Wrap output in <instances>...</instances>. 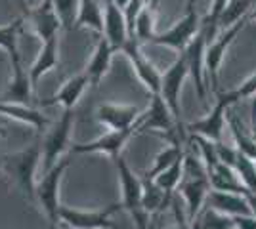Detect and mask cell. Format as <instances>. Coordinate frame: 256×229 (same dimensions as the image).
Here are the masks:
<instances>
[{
	"mask_svg": "<svg viewBox=\"0 0 256 229\" xmlns=\"http://www.w3.org/2000/svg\"><path fill=\"white\" fill-rule=\"evenodd\" d=\"M42 161V145L32 143L23 151L2 155V168L4 174L14 180V184L23 191L29 201H34V187H36V168Z\"/></svg>",
	"mask_w": 256,
	"mask_h": 229,
	"instance_id": "obj_1",
	"label": "cell"
},
{
	"mask_svg": "<svg viewBox=\"0 0 256 229\" xmlns=\"http://www.w3.org/2000/svg\"><path fill=\"white\" fill-rule=\"evenodd\" d=\"M117 168L118 184H120V207L130 214V218L134 220L136 229H150V212L144 208V186H142V178L134 174V170L126 164L122 157H118L113 161Z\"/></svg>",
	"mask_w": 256,
	"mask_h": 229,
	"instance_id": "obj_2",
	"label": "cell"
},
{
	"mask_svg": "<svg viewBox=\"0 0 256 229\" xmlns=\"http://www.w3.org/2000/svg\"><path fill=\"white\" fill-rule=\"evenodd\" d=\"M69 166H71V159L64 155L48 172H44L42 180L36 182V187H34V201L46 214L50 228H60V208H62L60 189H62V180Z\"/></svg>",
	"mask_w": 256,
	"mask_h": 229,
	"instance_id": "obj_3",
	"label": "cell"
},
{
	"mask_svg": "<svg viewBox=\"0 0 256 229\" xmlns=\"http://www.w3.org/2000/svg\"><path fill=\"white\" fill-rule=\"evenodd\" d=\"M250 21L248 17H243L237 23L226 27L218 34L214 36L210 42H206V50H204V71H206V82L208 88L212 86L214 92H220V67L226 57L228 48L234 44V40L241 34L245 29V25Z\"/></svg>",
	"mask_w": 256,
	"mask_h": 229,
	"instance_id": "obj_4",
	"label": "cell"
},
{
	"mask_svg": "<svg viewBox=\"0 0 256 229\" xmlns=\"http://www.w3.org/2000/svg\"><path fill=\"white\" fill-rule=\"evenodd\" d=\"M190 76V67H188V57L184 52L178 54V57L174 59L164 73H162V80H160V98L164 99V103L168 105L172 117L176 120V126L180 134L184 136L186 132V124L182 122V105H180V94L182 86L186 82V78Z\"/></svg>",
	"mask_w": 256,
	"mask_h": 229,
	"instance_id": "obj_5",
	"label": "cell"
},
{
	"mask_svg": "<svg viewBox=\"0 0 256 229\" xmlns=\"http://www.w3.org/2000/svg\"><path fill=\"white\" fill-rule=\"evenodd\" d=\"M216 96H218V99H216V105L212 107V111L203 119L186 124V132L195 134V136H203V138H208V140L218 143L222 142L224 128L228 124V109L234 103H237V98H235L234 90L216 92Z\"/></svg>",
	"mask_w": 256,
	"mask_h": 229,
	"instance_id": "obj_6",
	"label": "cell"
},
{
	"mask_svg": "<svg viewBox=\"0 0 256 229\" xmlns=\"http://www.w3.org/2000/svg\"><path fill=\"white\" fill-rule=\"evenodd\" d=\"M75 126V111L64 109L62 119L52 126L42 142V174L48 172L71 149V132Z\"/></svg>",
	"mask_w": 256,
	"mask_h": 229,
	"instance_id": "obj_7",
	"label": "cell"
},
{
	"mask_svg": "<svg viewBox=\"0 0 256 229\" xmlns=\"http://www.w3.org/2000/svg\"><path fill=\"white\" fill-rule=\"evenodd\" d=\"M120 203H113L102 210H76L71 207L60 208V224L67 226L69 229H122L115 222H111V216L120 210Z\"/></svg>",
	"mask_w": 256,
	"mask_h": 229,
	"instance_id": "obj_8",
	"label": "cell"
},
{
	"mask_svg": "<svg viewBox=\"0 0 256 229\" xmlns=\"http://www.w3.org/2000/svg\"><path fill=\"white\" fill-rule=\"evenodd\" d=\"M140 134L142 132H159L162 136H166L170 142H180L182 134L176 126V120L172 117L168 105L164 103V99L160 98V94L151 96L150 107L142 111L140 115Z\"/></svg>",
	"mask_w": 256,
	"mask_h": 229,
	"instance_id": "obj_9",
	"label": "cell"
},
{
	"mask_svg": "<svg viewBox=\"0 0 256 229\" xmlns=\"http://www.w3.org/2000/svg\"><path fill=\"white\" fill-rule=\"evenodd\" d=\"M140 120L126 130H109L107 134L100 136L98 140L88 143H71L69 151L75 155H88V153H98V155H107L111 161L120 157V151L136 134H140Z\"/></svg>",
	"mask_w": 256,
	"mask_h": 229,
	"instance_id": "obj_10",
	"label": "cell"
},
{
	"mask_svg": "<svg viewBox=\"0 0 256 229\" xmlns=\"http://www.w3.org/2000/svg\"><path fill=\"white\" fill-rule=\"evenodd\" d=\"M120 52L126 55L132 71L140 82L144 84V88L150 92L151 96L160 94V80H162V73L157 67L150 61V57L142 52V44L138 42L136 36H130L124 46L120 48Z\"/></svg>",
	"mask_w": 256,
	"mask_h": 229,
	"instance_id": "obj_11",
	"label": "cell"
},
{
	"mask_svg": "<svg viewBox=\"0 0 256 229\" xmlns=\"http://www.w3.org/2000/svg\"><path fill=\"white\" fill-rule=\"evenodd\" d=\"M201 29V17L197 15L195 8H188L186 15L180 21H176L170 29L157 33L151 38L150 44H157V46H166L176 52H184L188 48V44L195 38V34Z\"/></svg>",
	"mask_w": 256,
	"mask_h": 229,
	"instance_id": "obj_12",
	"label": "cell"
},
{
	"mask_svg": "<svg viewBox=\"0 0 256 229\" xmlns=\"http://www.w3.org/2000/svg\"><path fill=\"white\" fill-rule=\"evenodd\" d=\"M206 31L201 25L199 33L195 34L192 42L188 44V48L184 50V54L188 57V67H190V76L193 78L195 84V92L199 99L206 103V96H208V82H206V71H204V50H206Z\"/></svg>",
	"mask_w": 256,
	"mask_h": 229,
	"instance_id": "obj_13",
	"label": "cell"
},
{
	"mask_svg": "<svg viewBox=\"0 0 256 229\" xmlns=\"http://www.w3.org/2000/svg\"><path fill=\"white\" fill-rule=\"evenodd\" d=\"M23 15L31 21L32 31L40 38V42H46L54 36H58L60 29H64L62 19L58 15V11L54 8L52 0H40L38 6L34 8H27L23 11Z\"/></svg>",
	"mask_w": 256,
	"mask_h": 229,
	"instance_id": "obj_14",
	"label": "cell"
},
{
	"mask_svg": "<svg viewBox=\"0 0 256 229\" xmlns=\"http://www.w3.org/2000/svg\"><path fill=\"white\" fill-rule=\"evenodd\" d=\"M178 191L182 193L188 208V222L199 216V212L203 210L206 203V195L210 191V182L208 176H184L178 186Z\"/></svg>",
	"mask_w": 256,
	"mask_h": 229,
	"instance_id": "obj_15",
	"label": "cell"
},
{
	"mask_svg": "<svg viewBox=\"0 0 256 229\" xmlns=\"http://www.w3.org/2000/svg\"><path fill=\"white\" fill-rule=\"evenodd\" d=\"M142 111L134 105L118 103H102L96 109V120L109 130H126L138 122Z\"/></svg>",
	"mask_w": 256,
	"mask_h": 229,
	"instance_id": "obj_16",
	"label": "cell"
},
{
	"mask_svg": "<svg viewBox=\"0 0 256 229\" xmlns=\"http://www.w3.org/2000/svg\"><path fill=\"white\" fill-rule=\"evenodd\" d=\"M104 36L117 52H120V48L130 38L124 11L111 0H104Z\"/></svg>",
	"mask_w": 256,
	"mask_h": 229,
	"instance_id": "obj_17",
	"label": "cell"
},
{
	"mask_svg": "<svg viewBox=\"0 0 256 229\" xmlns=\"http://www.w3.org/2000/svg\"><path fill=\"white\" fill-rule=\"evenodd\" d=\"M12 76L8 86L4 90V101H14V103H25V105H31L32 101V92L34 86L31 82V76H29V69L25 71L22 59H16L12 61Z\"/></svg>",
	"mask_w": 256,
	"mask_h": 229,
	"instance_id": "obj_18",
	"label": "cell"
},
{
	"mask_svg": "<svg viewBox=\"0 0 256 229\" xmlns=\"http://www.w3.org/2000/svg\"><path fill=\"white\" fill-rule=\"evenodd\" d=\"M117 50L111 46V42L107 40L104 34H100V38H98L96 42V48H94V52H92V57H90V61H88V65H86L84 73L88 76V80H90V86L98 88L100 86V82L104 80V76L107 75V71H109V67H111V61H113V54H115Z\"/></svg>",
	"mask_w": 256,
	"mask_h": 229,
	"instance_id": "obj_19",
	"label": "cell"
},
{
	"mask_svg": "<svg viewBox=\"0 0 256 229\" xmlns=\"http://www.w3.org/2000/svg\"><path fill=\"white\" fill-rule=\"evenodd\" d=\"M206 207L216 208L220 212H224L228 216H245V214H252L250 212V205L246 201V195L241 193H232V191H218L212 189L206 195Z\"/></svg>",
	"mask_w": 256,
	"mask_h": 229,
	"instance_id": "obj_20",
	"label": "cell"
},
{
	"mask_svg": "<svg viewBox=\"0 0 256 229\" xmlns=\"http://www.w3.org/2000/svg\"><path fill=\"white\" fill-rule=\"evenodd\" d=\"M0 115L8 117V119L20 120L23 124L31 126L34 130H46L50 119L44 115L42 111H38L32 105H25V103H14V101H4L0 99Z\"/></svg>",
	"mask_w": 256,
	"mask_h": 229,
	"instance_id": "obj_21",
	"label": "cell"
},
{
	"mask_svg": "<svg viewBox=\"0 0 256 229\" xmlns=\"http://www.w3.org/2000/svg\"><path fill=\"white\" fill-rule=\"evenodd\" d=\"M58 65H60V38L54 36L50 40L42 42L38 54H36L34 61H32V65L29 67V76H31L32 86L36 88L38 80H40L46 73L54 71Z\"/></svg>",
	"mask_w": 256,
	"mask_h": 229,
	"instance_id": "obj_22",
	"label": "cell"
},
{
	"mask_svg": "<svg viewBox=\"0 0 256 229\" xmlns=\"http://www.w3.org/2000/svg\"><path fill=\"white\" fill-rule=\"evenodd\" d=\"M88 84H90V80H88L86 73H80V75L69 78L52 98L44 99L40 103L42 105H58L60 103L64 109H75L76 103L80 101L82 94H84V90L88 88Z\"/></svg>",
	"mask_w": 256,
	"mask_h": 229,
	"instance_id": "obj_23",
	"label": "cell"
},
{
	"mask_svg": "<svg viewBox=\"0 0 256 229\" xmlns=\"http://www.w3.org/2000/svg\"><path fill=\"white\" fill-rule=\"evenodd\" d=\"M208 182H210V187L218 189V191H232V193H241V195L248 193V189L243 186L237 170L228 166V164L220 163V161L208 172Z\"/></svg>",
	"mask_w": 256,
	"mask_h": 229,
	"instance_id": "obj_24",
	"label": "cell"
},
{
	"mask_svg": "<svg viewBox=\"0 0 256 229\" xmlns=\"http://www.w3.org/2000/svg\"><path fill=\"white\" fill-rule=\"evenodd\" d=\"M75 29H92L104 34V0H80L76 11Z\"/></svg>",
	"mask_w": 256,
	"mask_h": 229,
	"instance_id": "obj_25",
	"label": "cell"
},
{
	"mask_svg": "<svg viewBox=\"0 0 256 229\" xmlns=\"http://www.w3.org/2000/svg\"><path fill=\"white\" fill-rule=\"evenodd\" d=\"M155 15H157V8L151 2H148L140 10L136 23H134V34H132V36L138 38L140 44H150L151 38L157 34V31H155Z\"/></svg>",
	"mask_w": 256,
	"mask_h": 229,
	"instance_id": "obj_26",
	"label": "cell"
},
{
	"mask_svg": "<svg viewBox=\"0 0 256 229\" xmlns=\"http://www.w3.org/2000/svg\"><path fill=\"white\" fill-rule=\"evenodd\" d=\"M25 17H18L16 21L2 25L0 27V50H4L6 54L10 55V63L16 59H22L20 54V46H18V34L22 31V25Z\"/></svg>",
	"mask_w": 256,
	"mask_h": 229,
	"instance_id": "obj_27",
	"label": "cell"
},
{
	"mask_svg": "<svg viewBox=\"0 0 256 229\" xmlns=\"http://www.w3.org/2000/svg\"><path fill=\"white\" fill-rule=\"evenodd\" d=\"M142 186H144V195H142V201H144V208L153 214L160 208H164L170 201V195L166 191H162L153 180L142 176Z\"/></svg>",
	"mask_w": 256,
	"mask_h": 229,
	"instance_id": "obj_28",
	"label": "cell"
},
{
	"mask_svg": "<svg viewBox=\"0 0 256 229\" xmlns=\"http://www.w3.org/2000/svg\"><path fill=\"white\" fill-rule=\"evenodd\" d=\"M182 155H184V151H182V147H180V142H170V145H166L164 149H160V151L155 155L153 166H151L144 176L150 178V180L157 178L162 170H166L168 166H172V164L176 163Z\"/></svg>",
	"mask_w": 256,
	"mask_h": 229,
	"instance_id": "obj_29",
	"label": "cell"
},
{
	"mask_svg": "<svg viewBox=\"0 0 256 229\" xmlns=\"http://www.w3.org/2000/svg\"><path fill=\"white\" fill-rule=\"evenodd\" d=\"M256 6V0H230V4L226 6L224 13L220 15V21H218V27L220 31L237 23L243 17H248V13L252 11V8Z\"/></svg>",
	"mask_w": 256,
	"mask_h": 229,
	"instance_id": "obj_30",
	"label": "cell"
},
{
	"mask_svg": "<svg viewBox=\"0 0 256 229\" xmlns=\"http://www.w3.org/2000/svg\"><path fill=\"white\" fill-rule=\"evenodd\" d=\"M184 155H186V153H184ZM184 155H182L180 159L172 164V166H168L166 170H162L157 178H153V182H155L162 191H166L168 195H172V191L178 189V186H180V182H182V174H184Z\"/></svg>",
	"mask_w": 256,
	"mask_h": 229,
	"instance_id": "obj_31",
	"label": "cell"
},
{
	"mask_svg": "<svg viewBox=\"0 0 256 229\" xmlns=\"http://www.w3.org/2000/svg\"><path fill=\"white\" fill-rule=\"evenodd\" d=\"M199 222H201V228L203 229H230L235 226L234 216H228L224 212L210 208L204 205L203 210L199 212Z\"/></svg>",
	"mask_w": 256,
	"mask_h": 229,
	"instance_id": "obj_32",
	"label": "cell"
},
{
	"mask_svg": "<svg viewBox=\"0 0 256 229\" xmlns=\"http://www.w3.org/2000/svg\"><path fill=\"white\" fill-rule=\"evenodd\" d=\"M235 170L241 178L243 186L250 193H256V159L239 151L237 153V161H235Z\"/></svg>",
	"mask_w": 256,
	"mask_h": 229,
	"instance_id": "obj_33",
	"label": "cell"
},
{
	"mask_svg": "<svg viewBox=\"0 0 256 229\" xmlns=\"http://www.w3.org/2000/svg\"><path fill=\"white\" fill-rule=\"evenodd\" d=\"M228 4H230V0H212V4H210V11H208L203 19H201V25H203L204 31H206V40H208V42H210L214 36L218 34V31H220L218 21H220V15L224 13Z\"/></svg>",
	"mask_w": 256,
	"mask_h": 229,
	"instance_id": "obj_34",
	"label": "cell"
},
{
	"mask_svg": "<svg viewBox=\"0 0 256 229\" xmlns=\"http://www.w3.org/2000/svg\"><path fill=\"white\" fill-rule=\"evenodd\" d=\"M54 8L58 11L62 25H64L65 31H71L75 27L76 19V11H78V2L80 0H52Z\"/></svg>",
	"mask_w": 256,
	"mask_h": 229,
	"instance_id": "obj_35",
	"label": "cell"
},
{
	"mask_svg": "<svg viewBox=\"0 0 256 229\" xmlns=\"http://www.w3.org/2000/svg\"><path fill=\"white\" fill-rule=\"evenodd\" d=\"M234 94H235V98H237V101L254 98V96H256V71L248 76L246 80H243V82H241V86L235 88Z\"/></svg>",
	"mask_w": 256,
	"mask_h": 229,
	"instance_id": "obj_36",
	"label": "cell"
},
{
	"mask_svg": "<svg viewBox=\"0 0 256 229\" xmlns=\"http://www.w3.org/2000/svg\"><path fill=\"white\" fill-rule=\"evenodd\" d=\"M216 153H218V161L220 163L228 164L235 168V161H237V147L235 145H226L224 142H218L216 143Z\"/></svg>",
	"mask_w": 256,
	"mask_h": 229,
	"instance_id": "obj_37",
	"label": "cell"
},
{
	"mask_svg": "<svg viewBox=\"0 0 256 229\" xmlns=\"http://www.w3.org/2000/svg\"><path fill=\"white\" fill-rule=\"evenodd\" d=\"M235 226L239 229H256V216L245 214V216H235Z\"/></svg>",
	"mask_w": 256,
	"mask_h": 229,
	"instance_id": "obj_38",
	"label": "cell"
},
{
	"mask_svg": "<svg viewBox=\"0 0 256 229\" xmlns=\"http://www.w3.org/2000/svg\"><path fill=\"white\" fill-rule=\"evenodd\" d=\"M246 201H248V205H250V212H252V216H256V193H246Z\"/></svg>",
	"mask_w": 256,
	"mask_h": 229,
	"instance_id": "obj_39",
	"label": "cell"
},
{
	"mask_svg": "<svg viewBox=\"0 0 256 229\" xmlns=\"http://www.w3.org/2000/svg\"><path fill=\"white\" fill-rule=\"evenodd\" d=\"M250 119H252V126H250V130H256V96L252 98V109H250Z\"/></svg>",
	"mask_w": 256,
	"mask_h": 229,
	"instance_id": "obj_40",
	"label": "cell"
},
{
	"mask_svg": "<svg viewBox=\"0 0 256 229\" xmlns=\"http://www.w3.org/2000/svg\"><path fill=\"white\" fill-rule=\"evenodd\" d=\"M188 229H203L201 228V222H199V218H193L190 224H188Z\"/></svg>",
	"mask_w": 256,
	"mask_h": 229,
	"instance_id": "obj_41",
	"label": "cell"
},
{
	"mask_svg": "<svg viewBox=\"0 0 256 229\" xmlns=\"http://www.w3.org/2000/svg\"><path fill=\"white\" fill-rule=\"evenodd\" d=\"M188 224H190V222H182V220H178V224H176V226L166 228V229H188Z\"/></svg>",
	"mask_w": 256,
	"mask_h": 229,
	"instance_id": "obj_42",
	"label": "cell"
},
{
	"mask_svg": "<svg viewBox=\"0 0 256 229\" xmlns=\"http://www.w3.org/2000/svg\"><path fill=\"white\" fill-rule=\"evenodd\" d=\"M111 2H115L118 8H122V10H124V6L128 4V0H111Z\"/></svg>",
	"mask_w": 256,
	"mask_h": 229,
	"instance_id": "obj_43",
	"label": "cell"
},
{
	"mask_svg": "<svg viewBox=\"0 0 256 229\" xmlns=\"http://www.w3.org/2000/svg\"><path fill=\"white\" fill-rule=\"evenodd\" d=\"M2 176H4V168H2V155H0V180H2Z\"/></svg>",
	"mask_w": 256,
	"mask_h": 229,
	"instance_id": "obj_44",
	"label": "cell"
},
{
	"mask_svg": "<svg viewBox=\"0 0 256 229\" xmlns=\"http://www.w3.org/2000/svg\"><path fill=\"white\" fill-rule=\"evenodd\" d=\"M195 2L197 0H188V8H195Z\"/></svg>",
	"mask_w": 256,
	"mask_h": 229,
	"instance_id": "obj_45",
	"label": "cell"
},
{
	"mask_svg": "<svg viewBox=\"0 0 256 229\" xmlns=\"http://www.w3.org/2000/svg\"><path fill=\"white\" fill-rule=\"evenodd\" d=\"M151 4H153V6L157 8V6H159V0H151Z\"/></svg>",
	"mask_w": 256,
	"mask_h": 229,
	"instance_id": "obj_46",
	"label": "cell"
},
{
	"mask_svg": "<svg viewBox=\"0 0 256 229\" xmlns=\"http://www.w3.org/2000/svg\"><path fill=\"white\" fill-rule=\"evenodd\" d=\"M230 229H239V228H237V226H234V228H230Z\"/></svg>",
	"mask_w": 256,
	"mask_h": 229,
	"instance_id": "obj_47",
	"label": "cell"
},
{
	"mask_svg": "<svg viewBox=\"0 0 256 229\" xmlns=\"http://www.w3.org/2000/svg\"><path fill=\"white\" fill-rule=\"evenodd\" d=\"M50 229H62V228H50Z\"/></svg>",
	"mask_w": 256,
	"mask_h": 229,
	"instance_id": "obj_48",
	"label": "cell"
}]
</instances>
